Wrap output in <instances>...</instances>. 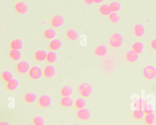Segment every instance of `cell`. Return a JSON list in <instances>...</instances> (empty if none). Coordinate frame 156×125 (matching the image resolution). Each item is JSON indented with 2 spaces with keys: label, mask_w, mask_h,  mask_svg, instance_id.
Here are the masks:
<instances>
[{
  "label": "cell",
  "mask_w": 156,
  "mask_h": 125,
  "mask_svg": "<svg viewBox=\"0 0 156 125\" xmlns=\"http://www.w3.org/2000/svg\"><path fill=\"white\" fill-rule=\"evenodd\" d=\"M123 35L119 32H115L112 33L108 40V44L112 48H119L124 43Z\"/></svg>",
  "instance_id": "obj_1"
},
{
  "label": "cell",
  "mask_w": 156,
  "mask_h": 125,
  "mask_svg": "<svg viewBox=\"0 0 156 125\" xmlns=\"http://www.w3.org/2000/svg\"><path fill=\"white\" fill-rule=\"evenodd\" d=\"M141 75L146 80H154L156 78V67L151 64L144 65L141 69Z\"/></svg>",
  "instance_id": "obj_2"
},
{
  "label": "cell",
  "mask_w": 156,
  "mask_h": 125,
  "mask_svg": "<svg viewBox=\"0 0 156 125\" xmlns=\"http://www.w3.org/2000/svg\"><path fill=\"white\" fill-rule=\"evenodd\" d=\"M93 88L91 84L87 82L80 83L77 87V91L80 96L84 98H87L91 96L93 93Z\"/></svg>",
  "instance_id": "obj_3"
},
{
  "label": "cell",
  "mask_w": 156,
  "mask_h": 125,
  "mask_svg": "<svg viewBox=\"0 0 156 125\" xmlns=\"http://www.w3.org/2000/svg\"><path fill=\"white\" fill-rule=\"evenodd\" d=\"M27 76L32 80H37L43 76V70L38 65H33L30 66Z\"/></svg>",
  "instance_id": "obj_4"
},
{
  "label": "cell",
  "mask_w": 156,
  "mask_h": 125,
  "mask_svg": "<svg viewBox=\"0 0 156 125\" xmlns=\"http://www.w3.org/2000/svg\"><path fill=\"white\" fill-rule=\"evenodd\" d=\"M30 68V65L29 62L26 60L18 61L15 65L16 71L20 74H27Z\"/></svg>",
  "instance_id": "obj_5"
},
{
  "label": "cell",
  "mask_w": 156,
  "mask_h": 125,
  "mask_svg": "<svg viewBox=\"0 0 156 125\" xmlns=\"http://www.w3.org/2000/svg\"><path fill=\"white\" fill-rule=\"evenodd\" d=\"M52 104V98L50 95L43 94L37 99L38 105L42 109H46L51 106Z\"/></svg>",
  "instance_id": "obj_6"
},
{
  "label": "cell",
  "mask_w": 156,
  "mask_h": 125,
  "mask_svg": "<svg viewBox=\"0 0 156 125\" xmlns=\"http://www.w3.org/2000/svg\"><path fill=\"white\" fill-rule=\"evenodd\" d=\"M76 117L77 120L82 121H87L90 119L91 111L89 109L85 107L81 109L77 110L75 113Z\"/></svg>",
  "instance_id": "obj_7"
},
{
  "label": "cell",
  "mask_w": 156,
  "mask_h": 125,
  "mask_svg": "<svg viewBox=\"0 0 156 125\" xmlns=\"http://www.w3.org/2000/svg\"><path fill=\"white\" fill-rule=\"evenodd\" d=\"M65 23V18L62 15H55L50 20V25L54 28L62 27Z\"/></svg>",
  "instance_id": "obj_8"
},
{
  "label": "cell",
  "mask_w": 156,
  "mask_h": 125,
  "mask_svg": "<svg viewBox=\"0 0 156 125\" xmlns=\"http://www.w3.org/2000/svg\"><path fill=\"white\" fill-rule=\"evenodd\" d=\"M133 35L136 38H141L144 36L146 33V29L144 26L140 23H135L132 28Z\"/></svg>",
  "instance_id": "obj_9"
},
{
  "label": "cell",
  "mask_w": 156,
  "mask_h": 125,
  "mask_svg": "<svg viewBox=\"0 0 156 125\" xmlns=\"http://www.w3.org/2000/svg\"><path fill=\"white\" fill-rule=\"evenodd\" d=\"M56 69L54 65H48L43 69V76L46 79H51L55 76Z\"/></svg>",
  "instance_id": "obj_10"
},
{
  "label": "cell",
  "mask_w": 156,
  "mask_h": 125,
  "mask_svg": "<svg viewBox=\"0 0 156 125\" xmlns=\"http://www.w3.org/2000/svg\"><path fill=\"white\" fill-rule=\"evenodd\" d=\"M124 59L126 62L127 63H136L139 59V54L134 52L132 49H129L125 53Z\"/></svg>",
  "instance_id": "obj_11"
},
{
  "label": "cell",
  "mask_w": 156,
  "mask_h": 125,
  "mask_svg": "<svg viewBox=\"0 0 156 125\" xmlns=\"http://www.w3.org/2000/svg\"><path fill=\"white\" fill-rule=\"evenodd\" d=\"M108 52L107 47L104 44H99L97 45L93 51V54L98 57H102L106 55Z\"/></svg>",
  "instance_id": "obj_12"
},
{
  "label": "cell",
  "mask_w": 156,
  "mask_h": 125,
  "mask_svg": "<svg viewBox=\"0 0 156 125\" xmlns=\"http://www.w3.org/2000/svg\"><path fill=\"white\" fill-rule=\"evenodd\" d=\"M38 99L37 95L34 91H27L23 95V101L27 104H32L35 103Z\"/></svg>",
  "instance_id": "obj_13"
},
{
  "label": "cell",
  "mask_w": 156,
  "mask_h": 125,
  "mask_svg": "<svg viewBox=\"0 0 156 125\" xmlns=\"http://www.w3.org/2000/svg\"><path fill=\"white\" fill-rule=\"evenodd\" d=\"M28 5L23 1L17 2L14 5L15 11L20 15H25L28 12Z\"/></svg>",
  "instance_id": "obj_14"
},
{
  "label": "cell",
  "mask_w": 156,
  "mask_h": 125,
  "mask_svg": "<svg viewBox=\"0 0 156 125\" xmlns=\"http://www.w3.org/2000/svg\"><path fill=\"white\" fill-rule=\"evenodd\" d=\"M74 100L71 96L62 97L59 100V104L63 108H71L74 105Z\"/></svg>",
  "instance_id": "obj_15"
},
{
  "label": "cell",
  "mask_w": 156,
  "mask_h": 125,
  "mask_svg": "<svg viewBox=\"0 0 156 125\" xmlns=\"http://www.w3.org/2000/svg\"><path fill=\"white\" fill-rule=\"evenodd\" d=\"M47 52H48L43 49H38L34 52V58L38 62H43L46 59Z\"/></svg>",
  "instance_id": "obj_16"
},
{
  "label": "cell",
  "mask_w": 156,
  "mask_h": 125,
  "mask_svg": "<svg viewBox=\"0 0 156 125\" xmlns=\"http://www.w3.org/2000/svg\"><path fill=\"white\" fill-rule=\"evenodd\" d=\"M23 41L21 38H16L12 39L9 44V46L10 49L15 50H21L23 48Z\"/></svg>",
  "instance_id": "obj_17"
},
{
  "label": "cell",
  "mask_w": 156,
  "mask_h": 125,
  "mask_svg": "<svg viewBox=\"0 0 156 125\" xmlns=\"http://www.w3.org/2000/svg\"><path fill=\"white\" fill-rule=\"evenodd\" d=\"M62 46V41L59 38H54L48 43V48L51 51H56Z\"/></svg>",
  "instance_id": "obj_18"
},
{
  "label": "cell",
  "mask_w": 156,
  "mask_h": 125,
  "mask_svg": "<svg viewBox=\"0 0 156 125\" xmlns=\"http://www.w3.org/2000/svg\"><path fill=\"white\" fill-rule=\"evenodd\" d=\"M65 37L71 41H74L78 39L79 33L74 29H68L65 31Z\"/></svg>",
  "instance_id": "obj_19"
},
{
  "label": "cell",
  "mask_w": 156,
  "mask_h": 125,
  "mask_svg": "<svg viewBox=\"0 0 156 125\" xmlns=\"http://www.w3.org/2000/svg\"><path fill=\"white\" fill-rule=\"evenodd\" d=\"M144 49V45L143 42L141 41H133L130 46V49L133 51L134 52H136L137 54H141Z\"/></svg>",
  "instance_id": "obj_20"
},
{
  "label": "cell",
  "mask_w": 156,
  "mask_h": 125,
  "mask_svg": "<svg viewBox=\"0 0 156 125\" xmlns=\"http://www.w3.org/2000/svg\"><path fill=\"white\" fill-rule=\"evenodd\" d=\"M19 86H20L19 80L16 78H13V79H12L11 80L6 83L5 89L8 91H13L16 90Z\"/></svg>",
  "instance_id": "obj_21"
},
{
  "label": "cell",
  "mask_w": 156,
  "mask_h": 125,
  "mask_svg": "<svg viewBox=\"0 0 156 125\" xmlns=\"http://www.w3.org/2000/svg\"><path fill=\"white\" fill-rule=\"evenodd\" d=\"M8 56L10 59L13 62L20 61L22 57V53L20 50L10 49L8 52Z\"/></svg>",
  "instance_id": "obj_22"
},
{
  "label": "cell",
  "mask_w": 156,
  "mask_h": 125,
  "mask_svg": "<svg viewBox=\"0 0 156 125\" xmlns=\"http://www.w3.org/2000/svg\"><path fill=\"white\" fill-rule=\"evenodd\" d=\"M73 93V88L71 85H65L60 90V95L62 97L71 96Z\"/></svg>",
  "instance_id": "obj_23"
},
{
  "label": "cell",
  "mask_w": 156,
  "mask_h": 125,
  "mask_svg": "<svg viewBox=\"0 0 156 125\" xmlns=\"http://www.w3.org/2000/svg\"><path fill=\"white\" fill-rule=\"evenodd\" d=\"M57 32L54 28L49 27L44 29L43 32V36L46 40H52L56 37Z\"/></svg>",
  "instance_id": "obj_24"
},
{
  "label": "cell",
  "mask_w": 156,
  "mask_h": 125,
  "mask_svg": "<svg viewBox=\"0 0 156 125\" xmlns=\"http://www.w3.org/2000/svg\"><path fill=\"white\" fill-rule=\"evenodd\" d=\"M146 103V100L141 97L136 98L134 101L133 102V107L135 109H138V110H143L145 104Z\"/></svg>",
  "instance_id": "obj_25"
},
{
  "label": "cell",
  "mask_w": 156,
  "mask_h": 125,
  "mask_svg": "<svg viewBox=\"0 0 156 125\" xmlns=\"http://www.w3.org/2000/svg\"><path fill=\"white\" fill-rule=\"evenodd\" d=\"M156 116L154 113L145 114L143 118L144 123L145 125H154L155 123Z\"/></svg>",
  "instance_id": "obj_26"
},
{
  "label": "cell",
  "mask_w": 156,
  "mask_h": 125,
  "mask_svg": "<svg viewBox=\"0 0 156 125\" xmlns=\"http://www.w3.org/2000/svg\"><path fill=\"white\" fill-rule=\"evenodd\" d=\"M1 78L3 82L7 83L8 82L13 79L14 77L13 73L10 71L4 70L1 74Z\"/></svg>",
  "instance_id": "obj_27"
},
{
  "label": "cell",
  "mask_w": 156,
  "mask_h": 125,
  "mask_svg": "<svg viewBox=\"0 0 156 125\" xmlns=\"http://www.w3.org/2000/svg\"><path fill=\"white\" fill-rule=\"evenodd\" d=\"M144 115L145 113L143 110L138 109H135L131 113V116L132 118L136 121H140L141 120H143Z\"/></svg>",
  "instance_id": "obj_28"
},
{
  "label": "cell",
  "mask_w": 156,
  "mask_h": 125,
  "mask_svg": "<svg viewBox=\"0 0 156 125\" xmlns=\"http://www.w3.org/2000/svg\"><path fill=\"white\" fill-rule=\"evenodd\" d=\"M57 53L56 51H49L47 52V55H46V62L50 64L55 63L57 60Z\"/></svg>",
  "instance_id": "obj_29"
},
{
  "label": "cell",
  "mask_w": 156,
  "mask_h": 125,
  "mask_svg": "<svg viewBox=\"0 0 156 125\" xmlns=\"http://www.w3.org/2000/svg\"><path fill=\"white\" fill-rule=\"evenodd\" d=\"M86 104H87V102L85 99L81 96L77 98L74 101V105L77 110L85 108L86 106Z\"/></svg>",
  "instance_id": "obj_30"
},
{
  "label": "cell",
  "mask_w": 156,
  "mask_h": 125,
  "mask_svg": "<svg viewBox=\"0 0 156 125\" xmlns=\"http://www.w3.org/2000/svg\"><path fill=\"white\" fill-rule=\"evenodd\" d=\"M98 11L99 13L102 16H108L112 12L109 5L107 4H102L100 5Z\"/></svg>",
  "instance_id": "obj_31"
},
{
  "label": "cell",
  "mask_w": 156,
  "mask_h": 125,
  "mask_svg": "<svg viewBox=\"0 0 156 125\" xmlns=\"http://www.w3.org/2000/svg\"><path fill=\"white\" fill-rule=\"evenodd\" d=\"M32 123L33 125H44L45 120L43 116L37 115L32 118Z\"/></svg>",
  "instance_id": "obj_32"
},
{
  "label": "cell",
  "mask_w": 156,
  "mask_h": 125,
  "mask_svg": "<svg viewBox=\"0 0 156 125\" xmlns=\"http://www.w3.org/2000/svg\"><path fill=\"white\" fill-rule=\"evenodd\" d=\"M109 21L113 24L118 23L120 20V16L116 12H111L108 15Z\"/></svg>",
  "instance_id": "obj_33"
},
{
  "label": "cell",
  "mask_w": 156,
  "mask_h": 125,
  "mask_svg": "<svg viewBox=\"0 0 156 125\" xmlns=\"http://www.w3.org/2000/svg\"><path fill=\"white\" fill-rule=\"evenodd\" d=\"M110 10L112 12H118L121 9V5L118 2H112L109 4Z\"/></svg>",
  "instance_id": "obj_34"
},
{
  "label": "cell",
  "mask_w": 156,
  "mask_h": 125,
  "mask_svg": "<svg viewBox=\"0 0 156 125\" xmlns=\"http://www.w3.org/2000/svg\"><path fill=\"white\" fill-rule=\"evenodd\" d=\"M143 112H144L145 114H148V113H154V109L151 102H146L144 108L143 109Z\"/></svg>",
  "instance_id": "obj_35"
},
{
  "label": "cell",
  "mask_w": 156,
  "mask_h": 125,
  "mask_svg": "<svg viewBox=\"0 0 156 125\" xmlns=\"http://www.w3.org/2000/svg\"><path fill=\"white\" fill-rule=\"evenodd\" d=\"M150 48L152 50L156 51V37L151 39L150 41Z\"/></svg>",
  "instance_id": "obj_36"
},
{
  "label": "cell",
  "mask_w": 156,
  "mask_h": 125,
  "mask_svg": "<svg viewBox=\"0 0 156 125\" xmlns=\"http://www.w3.org/2000/svg\"><path fill=\"white\" fill-rule=\"evenodd\" d=\"M83 2L86 4H87V5H90V4H91L93 2H93V0H83Z\"/></svg>",
  "instance_id": "obj_37"
},
{
  "label": "cell",
  "mask_w": 156,
  "mask_h": 125,
  "mask_svg": "<svg viewBox=\"0 0 156 125\" xmlns=\"http://www.w3.org/2000/svg\"><path fill=\"white\" fill-rule=\"evenodd\" d=\"M0 125H10V123L7 121H0Z\"/></svg>",
  "instance_id": "obj_38"
},
{
  "label": "cell",
  "mask_w": 156,
  "mask_h": 125,
  "mask_svg": "<svg viewBox=\"0 0 156 125\" xmlns=\"http://www.w3.org/2000/svg\"><path fill=\"white\" fill-rule=\"evenodd\" d=\"M104 0H93V2L96 3V4H99V3H101Z\"/></svg>",
  "instance_id": "obj_39"
},
{
  "label": "cell",
  "mask_w": 156,
  "mask_h": 125,
  "mask_svg": "<svg viewBox=\"0 0 156 125\" xmlns=\"http://www.w3.org/2000/svg\"><path fill=\"white\" fill-rule=\"evenodd\" d=\"M1 24L0 23V30H1Z\"/></svg>",
  "instance_id": "obj_40"
},
{
  "label": "cell",
  "mask_w": 156,
  "mask_h": 125,
  "mask_svg": "<svg viewBox=\"0 0 156 125\" xmlns=\"http://www.w3.org/2000/svg\"><path fill=\"white\" fill-rule=\"evenodd\" d=\"M1 91H0V96H1Z\"/></svg>",
  "instance_id": "obj_41"
},
{
  "label": "cell",
  "mask_w": 156,
  "mask_h": 125,
  "mask_svg": "<svg viewBox=\"0 0 156 125\" xmlns=\"http://www.w3.org/2000/svg\"><path fill=\"white\" fill-rule=\"evenodd\" d=\"M0 38H1V34H0Z\"/></svg>",
  "instance_id": "obj_42"
},
{
  "label": "cell",
  "mask_w": 156,
  "mask_h": 125,
  "mask_svg": "<svg viewBox=\"0 0 156 125\" xmlns=\"http://www.w3.org/2000/svg\"><path fill=\"white\" fill-rule=\"evenodd\" d=\"M12 1H17V0H12Z\"/></svg>",
  "instance_id": "obj_43"
}]
</instances>
